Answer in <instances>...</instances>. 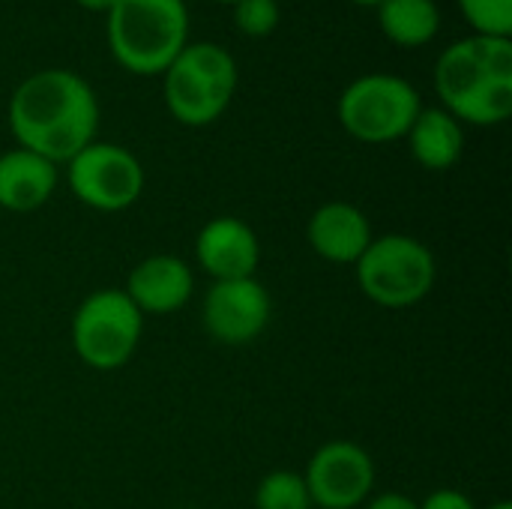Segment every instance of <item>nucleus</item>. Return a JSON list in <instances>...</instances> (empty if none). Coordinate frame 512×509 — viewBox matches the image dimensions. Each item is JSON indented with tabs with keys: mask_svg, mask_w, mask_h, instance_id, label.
<instances>
[{
	"mask_svg": "<svg viewBox=\"0 0 512 509\" xmlns=\"http://www.w3.org/2000/svg\"><path fill=\"white\" fill-rule=\"evenodd\" d=\"M9 129L18 147L39 153L54 165H66L96 141V90L72 69H39L12 90Z\"/></svg>",
	"mask_w": 512,
	"mask_h": 509,
	"instance_id": "1",
	"label": "nucleus"
},
{
	"mask_svg": "<svg viewBox=\"0 0 512 509\" xmlns=\"http://www.w3.org/2000/svg\"><path fill=\"white\" fill-rule=\"evenodd\" d=\"M432 81L441 108L459 123H504L512 114V39L471 33L447 45Z\"/></svg>",
	"mask_w": 512,
	"mask_h": 509,
	"instance_id": "2",
	"label": "nucleus"
},
{
	"mask_svg": "<svg viewBox=\"0 0 512 509\" xmlns=\"http://www.w3.org/2000/svg\"><path fill=\"white\" fill-rule=\"evenodd\" d=\"M111 57L132 75H162L189 42L186 0H120L105 15Z\"/></svg>",
	"mask_w": 512,
	"mask_h": 509,
	"instance_id": "3",
	"label": "nucleus"
},
{
	"mask_svg": "<svg viewBox=\"0 0 512 509\" xmlns=\"http://www.w3.org/2000/svg\"><path fill=\"white\" fill-rule=\"evenodd\" d=\"M237 93V63L225 45L186 42L162 72V99L168 114L183 126L216 123Z\"/></svg>",
	"mask_w": 512,
	"mask_h": 509,
	"instance_id": "4",
	"label": "nucleus"
},
{
	"mask_svg": "<svg viewBox=\"0 0 512 509\" xmlns=\"http://www.w3.org/2000/svg\"><path fill=\"white\" fill-rule=\"evenodd\" d=\"M357 285L366 300L384 309H408L426 300L438 279L432 249L411 234H384L354 264Z\"/></svg>",
	"mask_w": 512,
	"mask_h": 509,
	"instance_id": "5",
	"label": "nucleus"
},
{
	"mask_svg": "<svg viewBox=\"0 0 512 509\" xmlns=\"http://www.w3.org/2000/svg\"><path fill=\"white\" fill-rule=\"evenodd\" d=\"M144 333V315L126 297L123 288H99L87 294L69 324V339L75 357L96 372L123 369Z\"/></svg>",
	"mask_w": 512,
	"mask_h": 509,
	"instance_id": "6",
	"label": "nucleus"
},
{
	"mask_svg": "<svg viewBox=\"0 0 512 509\" xmlns=\"http://www.w3.org/2000/svg\"><path fill=\"white\" fill-rule=\"evenodd\" d=\"M423 99L417 87L393 72H369L354 78L336 105L342 129L363 144H390L408 135Z\"/></svg>",
	"mask_w": 512,
	"mask_h": 509,
	"instance_id": "7",
	"label": "nucleus"
},
{
	"mask_svg": "<svg viewBox=\"0 0 512 509\" xmlns=\"http://www.w3.org/2000/svg\"><path fill=\"white\" fill-rule=\"evenodd\" d=\"M69 192L90 210L120 213L144 192V165L138 156L111 141H93L66 162Z\"/></svg>",
	"mask_w": 512,
	"mask_h": 509,
	"instance_id": "8",
	"label": "nucleus"
},
{
	"mask_svg": "<svg viewBox=\"0 0 512 509\" xmlns=\"http://www.w3.org/2000/svg\"><path fill=\"white\" fill-rule=\"evenodd\" d=\"M273 318V297L255 276L213 282L204 294L201 321L213 342L228 348L252 345Z\"/></svg>",
	"mask_w": 512,
	"mask_h": 509,
	"instance_id": "9",
	"label": "nucleus"
},
{
	"mask_svg": "<svg viewBox=\"0 0 512 509\" xmlns=\"http://www.w3.org/2000/svg\"><path fill=\"white\" fill-rule=\"evenodd\" d=\"M312 507L357 509L366 507L375 489V462L354 441H330L315 450L303 471Z\"/></svg>",
	"mask_w": 512,
	"mask_h": 509,
	"instance_id": "10",
	"label": "nucleus"
},
{
	"mask_svg": "<svg viewBox=\"0 0 512 509\" xmlns=\"http://www.w3.org/2000/svg\"><path fill=\"white\" fill-rule=\"evenodd\" d=\"M195 261L213 282L249 279L261 264L258 234L237 216H216L195 237Z\"/></svg>",
	"mask_w": 512,
	"mask_h": 509,
	"instance_id": "11",
	"label": "nucleus"
},
{
	"mask_svg": "<svg viewBox=\"0 0 512 509\" xmlns=\"http://www.w3.org/2000/svg\"><path fill=\"white\" fill-rule=\"evenodd\" d=\"M126 297L147 315H174L195 294V273L177 255H150L138 261L126 279Z\"/></svg>",
	"mask_w": 512,
	"mask_h": 509,
	"instance_id": "12",
	"label": "nucleus"
},
{
	"mask_svg": "<svg viewBox=\"0 0 512 509\" xmlns=\"http://www.w3.org/2000/svg\"><path fill=\"white\" fill-rule=\"evenodd\" d=\"M306 240L312 252L330 264H357L360 255L375 240L369 216L348 201L321 204L306 225Z\"/></svg>",
	"mask_w": 512,
	"mask_h": 509,
	"instance_id": "13",
	"label": "nucleus"
},
{
	"mask_svg": "<svg viewBox=\"0 0 512 509\" xmlns=\"http://www.w3.org/2000/svg\"><path fill=\"white\" fill-rule=\"evenodd\" d=\"M57 165L24 147L0 153V207L9 213H33L57 192Z\"/></svg>",
	"mask_w": 512,
	"mask_h": 509,
	"instance_id": "14",
	"label": "nucleus"
},
{
	"mask_svg": "<svg viewBox=\"0 0 512 509\" xmlns=\"http://www.w3.org/2000/svg\"><path fill=\"white\" fill-rule=\"evenodd\" d=\"M405 138L411 156L429 171H447L465 153V126L441 105L423 108Z\"/></svg>",
	"mask_w": 512,
	"mask_h": 509,
	"instance_id": "15",
	"label": "nucleus"
},
{
	"mask_svg": "<svg viewBox=\"0 0 512 509\" xmlns=\"http://www.w3.org/2000/svg\"><path fill=\"white\" fill-rule=\"evenodd\" d=\"M375 9L381 33L399 48H423L441 33V9L435 0H384Z\"/></svg>",
	"mask_w": 512,
	"mask_h": 509,
	"instance_id": "16",
	"label": "nucleus"
},
{
	"mask_svg": "<svg viewBox=\"0 0 512 509\" xmlns=\"http://www.w3.org/2000/svg\"><path fill=\"white\" fill-rule=\"evenodd\" d=\"M255 509H315L306 480L297 471H270L255 489Z\"/></svg>",
	"mask_w": 512,
	"mask_h": 509,
	"instance_id": "17",
	"label": "nucleus"
},
{
	"mask_svg": "<svg viewBox=\"0 0 512 509\" xmlns=\"http://www.w3.org/2000/svg\"><path fill=\"white\" fill-rule=\"evenodd\" d=\"M462 18L480 36H512V0H456Z\"/></svg>",
	"mask_w": 512,
	"mask_h": 509,
	"instance_id": "18",
	"label": "nucleus"
},
{
	"mask_svg": "<svg viewBox=\"0 0 512 509\" xmlns=\"http://www.w3.org/2000/svg\"><path fill=\"white\" fill-rule=\"evenodd\" d=\"M234 24L243 36L264 39L279 27V3L276 0H237Z\"/></svg>",
	"mask_w": 512,
	"mask_h": 509,
	"instance_id": "19",
	"label": "nucleus"
},
{
	"mask_svg": "<svg viewBox=\"0 0 512 509\" xmlns=\"http://www.w3.org/2000/svg\"><path fill=\"white\" fill-rule=\"evenodd\" d=\"M420 509H477L474 507V501L465 495V492H459V489H438V492H432L423 504H417Z\"/></svg>",
	"mask_w": 512,
	"mask_h": 509,
	"instance_id": "20",
	"label": "nucleus"
},
{
	"mask_svg": "<svg viewBox=\"0 0 512 509\" xmlns=\"http://www.w3.org/2000/svg\"><path fill=\"white\" fill-rule=\"evenodd\" d=\"M366 509H420L414 498L402 495V492H387V495H378L372 501H366Z\"/></svg>",
	"mask_w": 512,
	"mask_h": 509,
	"instance_id": "21",
	"label": "nucleus"
},
{
	"mask_svg": "<svg viewBox=\"0 0 512 509\" xmlns=\"http://www.w3.org/2000/svg\"><path fill=\"white\" fill-rule=\"evenodd\" d=\"M78 6H84V9H90V12H102V15H108L120 0H75Z\"/></svg>",
	"mask_w": 512,
	"mask_h": 509,
	"instance_id": "22",
	"label": "nucleus"
},
{
	"mask_svg": "<svg viewBox=\"0 0 512 509\" xmlns=\"http://www.w3.org/2000/svg\"><path fill=\"white\" fill-rule=\"evenodd\" d=\"M351 3H357V6H378V3H384V0H351Z\"/></svg>",
	"mask_w": 512,
	"mask_h": 509,
	"instance_id": "23",
	"label": "nucleus"
},
{
	"mask_svg": "<svg viewBox=\"0 0 512 509\" xmlns=\"http://www.w3.org/2000/svg\"><path fill=\"white\" fill-rule=\"evenodd\" d=\"M489 509H512V504L510 501H498V504H492Z\"/></svg>",
	"mask_w": 512,
	"mask_h": 509,
	"instance_id": "24",
	"label": "nucleus"
},
{
	"mask_svg": "<svg viewBox=\"0 0 512 509\" xmlns=\"http://www.w3.org/2000/svg\"><path fill=\"white\" fill-rule=\"evenodd\" d=\"M219 3H231V6H234V3H237V0H219Z\"/></svg>",
	"mask_w": 512,
	"mask_h": 509,
	"instance_id": "25",
	"label": "nucleus"
}]
</instances>
